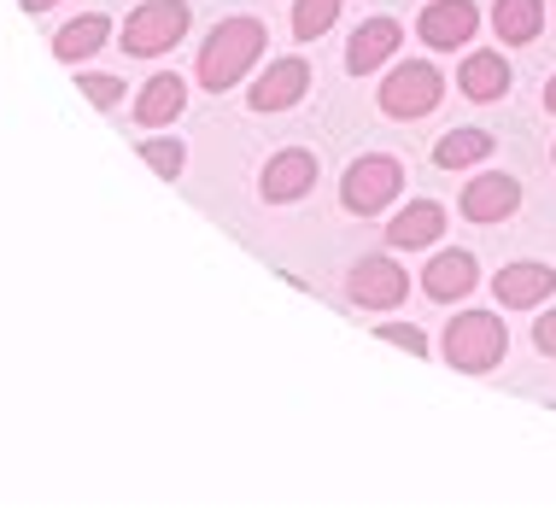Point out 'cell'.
<instances>
[{
    "instance_id": "cell-19",
    "label": "cell",
    "mask_w": 556,
    "mask_h": 521,
    "mask_svg": "<svg viewBox=\"0 0 556 521\" xmlns=\"http://www.w3.org/2000/svg\"><path fill=\"white\" fill-rule=\"evenodd\" d=\"M492 153V136L486 129H451V136L433 147V165L440 170H457V165H480Z\"/></svg>"
},
{
    "instance_id": "cell-15",
    "label": "cell",
    "mask_w": 556,
    "mask_h": 521,
    "mask_svg": "<svg viewBox=\"0 0 556 521\" xmlns=\"http://www.w3.org/2000/svg\"><path fill=\"white\" fill-rule=\"evenodd\" d=\"M182 106H188V88H182V77H153L141 88V100H135V117H141L147 129H159V124H170V117H182Z\"/></svg>"
},
{
    "instance_id": "cell-26",
    "label": "cell",
    "mask_w": 556,
    "mask_h": 521,
    "mask_svg": "<svg viewBox=\"0 0 556 521\" xmlns=\"http://www.w3.org/2000/svg\"><path fill=\"white\" fill-rule=\"evenodd\" d=\"M545 106H551V112H556V77H551V82H545Z\"/></svg>"
},
{
    "instance_id": "cell-2",
    "label": "cell",
    "mask_w": 556,
    "mask_h": 521,
    "mask_svg": "<svg viewBox=\"0 0 556 521\" xmlns=\"http://www.w3.org/2000/svg\"><path fill=\"white\" fill-rule=\"evenodd\" d=\"M504 352H509V334L486 310H463L445 329V364L463 369V376H486L492 364H504Z\"/></svg>"
},
{
    "instance_id": "cell-8",
    "label": "cell",
    "mask_w": 556,
    "mask_h": 521,
    "mask_svg": "<svg viewBox=\"0 0 556 521\" xmlns=\"http://www.w3.org/2000/svg\"><path fill=\"white\" fill-rule=\"evenodd\" d=\"M551 288H556V270H551V264H504L498 281H492V293H498L504 310H533V305H545Z\"/></svg>"
},
{
    "instance_id": "cell-7",
    "label": "cell",
    "mask_w": 556,
    "mask_h": 521,
    "mask_svg": "<svg viewBox=\"0 0 556 521\" xmlns=\"http://www.w3.org/2000/svg\"><path fill=\"white\" fill-rule=\"evenodd\" d=\"M305 88H311V65H305V59H276V65L252 82V112H288V106H299Z\"/></svg>"
},
{
    "instance_id": "cell-3",
    "label": "cell",
    "mask_w": 556,
    "mask_h": 521,
    "mask_svg": "<svg viewBox=\"0 0 556 521\" xmlns=\"http://www.w3.org/2000/svg\"><path fill=\"white\" fill-rule=\"evenodd\" d=\"M182 36H188V7L182 0H147V7H135L129 24H124V53L153 59V53H170Z\"/></svg>"
},
{
    "instance_id": "cell-20",
    "label": "cell",
    "mask_w": 556,
    "mask_h": 521,
    "mask_svg": "<svg viewBox=\"0 0 556 521\" xmlns=\"http://www.w3.org/2000/svg\"><path fill=\"white\" fill-rule=\"evenodd\" d=\"M334 18H340V0H299V7H293V36L299 41H317Z\"/></svg>"
},
{
    "instance_id": "cell-4",
    "label": "cell",
    "mask_w": 556,
    "mask_h": 521,
    "mask_svg": "<svg viewBox=\"0 0 556 521\" xmlns=\"http://www.w3.org/2000/svg\"><path fill=\"white\" fill-rule=\"evenodd\" d=\"M440 94H445V77L428 59H410V65H399L393 77L381 82V112L387 117H428L440 106Z\"/></svg>"
},
{
    "instance_id": "cell-17",
    "label": "cell",
    "mask_w": 556,
    "mask_h": 521,
    "mask_svg": "<svg viewBox=\"0 0 556 521\" xmlns=\"http://www.w3.org/2000/svg\"><path fill=\"white\" fill-rule=\"evenodd\" d=\"M492 24H498V36L509 48H521V41H533L539 29H545V0H498V7H492Z\"/></svg>"
},
{
    "instance_id": "cell-21",
    "label": "cell",
    "mask_w": 556,
    "mask_h": 521,
    "mask_svg": "<svg viewBox=\"0 0 556 521\" xmlns=\"http://www.w3.org/2000/svg\"><path fill=\"white\" fill-rule=\"evenodd\" d=\"M141 158L153 165L159 176H176L188 165V153H182V141H141Z\"/></svg>"
},
{
    "instance_id": "cell-25",
    "label": "cell",
    "mask_w": 556,
    "mask_h": 521,
    "mask_svg": "<svg viewBox=\"0 0 556 521\" xmlns=\"http://www.w3.org/2000/svg\"><path fill=\"white\" fill-rule=\"evenodd\" d=\"M18 7H24V12H48L53 0H18Z\"/></svg>"
},
{
    "instance_id": "cell-10",
    "label": "cell",
    "mask_w": 556,
    "mask_h": 521,
    "mask_svg": "<svg viewBox=\"0 0 556 521\" xmlns=\"http://www.w3.org/2000/svg\"><path fill=\"white\" fill-rule=\"evenodd\" d=\"M475 24H480V12H475V0H433V7L422 12V41L428 48H463V41L475 36Z\"/></svg>"
},
{
    "instance_id": "cell-13",
    "label": "cell",
    "mask_w": 556,
    "mask_h": 521,
    "mask_svg": "<svg viewBox=\"0 0 556 521\" xmlns=\"http://www.w3.org/2000/svg\"><path fill=\"white\" fill-rule=\"evenodd\" d=\"M475 281H480L475 252H440V258L422 270V293H428V300H440V305H451V300H463Z\"/></svg>"
},
{
    "instance_id": "cell-18",
    "label": "cell",
    "mask_w": 556,
    "mask_h": 521,
    "mask_svg": "<svg viewBox=\"0 0 556 521\" xmlns=\"http://www.w3.org/2000/svg\"><path fill=\"white\" fill-rule=\"evenodd\" d=\"M106 36H112V24L100 18V12H88V18H77V24H65V29H59L53 53L65 59V65H77V59H88V53H100V48H106Z\"/></svg>"
},
{
    "instance_id": "cell-1",
    "label": "cell",
    "mask_w": 556,
    "mask_h": 521,
    "mask_svg": "<svg viewBox=\"0 0 556 521\" xmlns=\"http://www.w3.org/2000/svg\"><path fill=\"white\" fill-rule=\"evenodd\" d=\"M264 48H269V36H264L258 18H223L200 48V82L212 88V94H223V88H235L252 65H258Z\"/></svg>"
},
{
    "instance_id": "cell-6",
    "label": "cell",
    "mask_w": 556,
    "mask_h": 521,
    "mask_svg": "<svg viewBox=\"0 0 556 521\" xmlns=\"http://www.w3.org/2000/svg\"><path fill=\"white\" fill-rule=\"evenodd\" d=\"M404 293H410V276H404L393 258H364L352 270V300L364 310H393Z\"/></svg>"
},
{
    "instance_id": "cell-23",
    "label": "cell",
    "mask_w": 556,
    "mask_h": 521,
    "mask_svg": "<svg viewBox=\"0 0 556 521\" xmlns=\"http://www.w3.org/2000/svg\"><path fill=\"white\" fill-rule=\"evenodd\" d=\"M83 94L94 100V106H117V100H124V82L117 77H83Z\"/></svg>"
},
{
    "instance_id": "cell-11",
    "label": "cell",
    "mask_w": 556,
    "mask_h": 521,
    "mask_svg": "<svg viewBox=\"0 0 556 521\" xmlns=\"http://www.w3.org/2000/svg\"><path fill=\"white\" fill-rule=\"evenodd\" d=\"M521 205V182L516 176H475L463 188V217L469 223H504Z\"/></svg>"
},
{
    "instance_id": "cell-16",
    "label": "cell",
    "mask_w": 556,
    "mask_h": 521,
    "mask_svg": "<svg viewBox=\"0 0 556 521\" xmlns=\"http://www.w3.org/2000/svg\"><path fill=\"white\" fill-rule=\"evenodd\" d=\"M457 82H463V94H469V100H504V88H509L504 53H469V59H463V71H457Z\"/></svg>"
},
{
    "instance_id": "cell-22",
    "label": "cell",
    "mask_w": 556,
    "mask_h": 521,
    "mask_svg": "<svg viewBox=\"0 0 556 521\" xmlns=\"http://www.w3.org/2000/svg\"><path fill=\"white\" fill-rule=\"evenodd\" d=\"M381 340H393V346H404L410 357H428V334L422 329H410V322H387V329H375Z\"/></svg>"
},
{
    "instance_id": "cell-14",
    "label": "cell",
    "mask_w": 556,
    "mask_h": 521,
    "mask_svg": "<svg viewBox=\"0 0 556 521\" xmlns=\"http://www.w3.org/2000/svg\"><path fill=\"white\" fill-rule=\"evenodd\" d=\"M445 234V212L433 200H416V205H404V212L387 223V241H393L399 252H416V246H433Z\"/></svg>"
},
{
    "instance_id": "cell-24",
    "label": "cell",
    "mask_w": 556,
    "mask_h": 521,
    "mask_svg": "<svg viewBox=\"0 0 556 521\" xmlns=\"http://www.w3.org/2000/svg\"><path fill=\"white\" fill-rule=\"evenodd\" d=\"M533 346L545 352V357H556V310H545V317L533 322Z\"/></svg>"
},
{
    "instance_id": "cell-12",
    "label": "cell",
    "mask_w": 556,
    "mask_h": 521,
    "mask_svg": "<svg viewBox=\"0 0 556 521\" xmlns=\"http://www.w3.org/2000/svg\"><path fill=\"white\" fill-rule=\"evenodd\" d=\"M399 41H404V29H399L393 18L357 24V29H352V48H345V71H352V77H369L375 65H387V59H393Z\"/></svg>"
},
{
    "instance_id": "cell-5",
    "label": "cell",
    "mask_w": 556,
    "mask_h": 521,
    "mask_svg": "<svg viewBox=\"0 0 556 521\" xmlns=\"http://www.w3.org/2000/svg\"><path fill=\"white\" fill-rule=\"evenodd\" d=\"M404 188V170H399V158H357L352 170H345V188H340V200H345V212H357V217H375L381 205H393V193Z\"/></svg>"
},
{
    "instance_id": "cell-9",
    "label": "cell",
    "mask_w": 556,
    "mask_h": 521,
    "mask_svg": "<svg viewBox=\"0 0 556 521\" xmlns=\"http://www.w3.org/2000/svg\"><path fill=\"white\" fill-rule=\"evenodd\" d=\"M258 188H264V200L288 205V200H299L305 188H317V158H311L305 147H288V153H276V158L264 165Z\"/></svg>"
}]
</instances>
